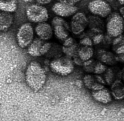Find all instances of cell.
I'll return each instance as SVG.
<instances>
[{
	"instance_id": "obj_1",
	"label": "cell",
	"mask_w": 124,
	"mask_h": 121,
	"mask_svg": "<svg viewBox=\"0 0 124 121\" xmlns=\"http://www.w3.org/2000/svg\"><path fill=\"white\" fill-rule=\"evenodd\" d=\"M25 81L29 87L34 91H38L46 81V72L38 62L33 61L29 64L25 72Z\"/></svg>"
},
{
	"instance_id": "obj_2",
	"label": "cell",
	"mask_w": 124,
	"mask_h": 121,
	"mask_svg": "<svg viewBox=\"0 0 124 121\" xmlns=\"http://www.w3.org/2000/svg\"><path fill=\"white\" fill-rule=\"evenodd\" d=\"M106 29L107 34L113 38L122 34L124 30V20L119 13H111L107 18Z\"/></svg>"
},
{
	"instance_id": "obj_3",
	"label": "cell",
	"mask_w": 124,
	"mask_h": 121,
	"mask_svg": "<svg viewBox=\"0 0 124 121\" xmlns=\"http://www.w3.org/2000/svg\"><path fill=\"white\" fill-rule=\"evenodd\" d=\"M74 63L71 58L65 56L56 59L51 63L50 68L54 73L62 76L69 75L73 71Z\"/></svg>"
},
{
	"instance_id": "obj_4",
	"label": "cell",
	"mask_w": 124,
	"mask_h": 121,
	"mask_svg": "<svg viewBox=\"0 0 124 121\" xmlns=\"http://www.w3.org/2000/svg\"><path fill=\"white\" fill-rule=\"evenodd\" d=\"M27 18L32 23H44L48 18V11L42 5L34 4L29 7L26 11Z\"/></svg>"
},
{
	"instance_id": "obj_5",
	"label": "cell",
	"mask_w": 124,
	"mask_h": 121,
	"mask_svg": "<svg viewBox=\"0 0 124 121\" xmlns=\"http://www.w3.org/2000/svg\"><path fill=\"white\" fill-rule=\"evenodd\" d=\"M16 37L20 47L24 48L29 46L34 40V30L30 23H25L20 27Z\"/></svg>"
},
{
	"instance_id": "obj_6",
	"label": "cell",
	"mask_w": 124,
	"mask_h": 121,
	"mask_svg": "<svg viewBox=\"0 0 124 121\" xmlns=\"http://www.w3.org/2000/svg\"><path fill=\"white\" fill-rule=\"evenodd\" d=\"M111 7L108 2L102 0L90 1L88 9L93 15L103 18L108 17L112 13Z\"/></svg>"
},
{
	"instance_id": "obj_7",
	"label": "cell",
	"mask_w": 124,
	"mask_h": 121,
	"mask_svg": "<svg viewBox=\"0 0 124 121\" xmlns=\"http://www.w3.org/2000/svg\"><path fill=\"white\" fill-rule=\"evenodd\" d=\"M88 25V19L82 12H78L72 18L70 25L71 30L74 34L78 35L85 31Z\"/></svg>"
},
{
	"instance_id": "obj_8",
	"label": "cell",
	"mask_w": 124,
	"mask_h": 121,
	"mask_svg": "<svg viewBox=\"0 0 124 121\" xmlns=\"http://www.w3.org/2000/svg\"><path fill=\"white\" fill-rule=\"evenodd\" d=\"M52 9L56 15L62 17H69L74 15L77 13L78 9L77 6L69 5L63 0L55 3Z\"/></svg>"
},
{
	"instance_id": "obj_9",
	"label": "cell",
	"mask_w": 124,
	"mask_h": 121,
	"mask_svg": "<svg viewBox=\"0 0 124 121\" xmlns=\"http://www.w3.org/2000/svg\"><path fill=\"white\" fill-rule=\"evenodd\" d=\"M35 31L39 38L43 41L49 40L53 36L52 28L49 24L46 22L38 24L35 27Z\"/></svg>"
},
{
	"instance_id": "obj_10",
	"label": "cell",
	"mask_w": 124,
	"mask_h": 121,
	"mask_svg": "<svg viewBox=\"0 0 124 121\" xmlns=\"http://www.w3.org/2000/svg\"><path fill=\"white\" fill-rule=\"evenodd\" d=\"M92 95L95 100L103 104L109 103L112 99L111 93L105 88L99 90L93 91Z\"/></svg>"
},
{
	"instance_id": "obj_11",
	"label": "cell",
	"mask_w": 124,
	"mask_h": 121,
	"mask_svg": "<svg viewBox=\"0 0 124 121\" xmlns=\"http://www.w3.org/2000/svg\"><path fill=\"white\" fill-rule=\"evenodd\" d=\"M97 56L101 62L107 65H113L117 61L116 56L111 52L105 50H99L97 52Z\"/></svg>"
},
{
	"instance_id": "obj_12",
	"label": "cell",
	"mask_w": 124,
	"mask_h": 121,
	"mask_svg": "<svg viewBox=\"0 0 124 121\" xmlns=\"http://www.w3.org/2000/svg\"><path fill=\"white\" fill-rule=\"evenodd\" d=\"M111 87V93L113 97L117 100L124 98V85L122 82L117 79L114 82Z\"/></svg>"
},
{
	"instance_id": "obj_13",
	"label": "cell",
	"mask_w": 124,
	"mask_h": 121,
	"mask_svg": "<svg viewBox=\"0 0 124 121\" xmlns=\"http://www.w3.org/2000/svg\"><path fill=\"white\" fill-rule=\"evenodd\" d=\"M44 41L39 38H36L33 40L28 46V53L33 57L41 56L40 51L43 44L45 43Z\"/></svg>"
},
{
	"instance_id": "obj_14",
	"label": "cell",
	"mask_w": 124,
	"mask_h": 121,
	"mask_svg": "<svg viewBox=\"0 0 124 121\" xmlns=\"http://www.w3.org/2000/svg\"><path fill=\"white\" fill-rule=\"evenodd\" d=\"M14 17L10 13L2 12L0 13V30H6L13 24Z\"/></svg>"
},
{
	"instance_id": "obj_15",
	"label": "cell",
	"mask_w": 124,
	"mask_h": 121,
	"mask_svg": "<svg viewBox=\"0 0 124 121\" xmlns=\"http://www.w3.org/2000/svg\"><path fill=\"white\" fill-rule=\"evenodd\" d=\"M88 19V25L92 31L95 33H100L101 28L103 26L102 21L98 16H91Z\"/></svg>"
},
{
	"instance_id": "obj_16",
	"label": "cell",
	"mask_w": 124,
	"mask_h": 121,
	"mask_svg": "<svg viewBox=\"0 0 124 121\" xmlns=\"http://www.w3.org/2000/svg\"><path fill=\"white\" fill-rule=\"evenodd\" d=\"M93 54V50L90 46H83L78 51V55L84 62L91 59Z\"/></svg>"
},
{
	"instance_id": "obj_17",
	"label": "cell",
	"mask_w": 124,
	"mask_h": 121,
	"mask_svg": "<svg viewBox=\"0 0 124 121\" xmlns=\"http://www.w3.org/2000/svg\"><path fill=\"white\" fill-rule=\"evenodd\" d=\"M17 4L15 0L0 1V9L2 12L12 13L16 10Z\"/></svg>"
},
{
	"instance_id": "obj_18",
	"label": "cell",
	"mask_w": 124,
	"mask_h": 121,
	"mask_svg": "<svg viewBox=\"0 0 124 121\" xmlns=\"http://www.w3.org/2000/svg\"><path fill=\"white\" fill-rule=\"evenodd\" d=\"M54 27V34L58 39L64 41L68 38L69 30L65 26L57 25Z\"/></svg>"
},
{
	"instance_id": "obj_19",
	"label": "cell",
	"mask_w": 124,
	"mask_h": 121,
	"mask_svg": "<svg viewBox=\"0 0 124 121\" xmlns=\"http://www.w3.org/2000/svg\"><path fill=\"white\" fill-rule=\"evenodd\" d=\"M78 48V45L76 43L70 46H63L62 51L66 56L71 59L77 55Z\"/></svg>"
},
{
	"instance_id": "obj_20",
	"label": "cell",
	"mask_w": 124,
	"mask_h": 121,
	"mask_svg": "<svg viewBox=\"0 0 124 121\" xmlns=\"http://www.w3.org/2000/svg\"><path fill=\"white\" fill-rule=\"evenodd\" d=\"M105 80L106 83L108 85H111L116 80L115 72L112 69H107L105 72Z\"/></svg>"
},
{
	"instance_id": "obj_21",
	"label": "cell",
	"mask_w": 124,
	"mask_h": 121,
	"mask_svg": "<svg viewBox=\"0 0 124 121\" xmlns=\"http://www.w3.org/2000/svg\"><path fill=\"white\" fill-rule=\"evenodd\" d=\"M52 24L54 27L57 25H61L65 26L69 30H70V26L68 23L60 16H56L54 17L52 21Z\"/></svg>"
},
{
	"instance_id": "obj_22",
	"label": "cell",
	"mask_w": 124,
	"mask_h": 121,
	"mask_svg": "<svg viewBox=\"0 0 124 121\" xmlns=\"http://www.w3.org/2000/svg\"><path fill=\"white\" fill-rule=\"evenodd\" d=\"M84 85L88 89L91 90L93 85L96 82L94 76L90 74L85 75L83 79Z\"/></svg>"
},
{
	"instance_id": "obj_23",
	"label": "cell",
	"mask_w": 124,
	"mask_h": 121,
	"mask_svg": "<svg viewBox=\"0 0 124 121\" xmlns=\"http://www.w3.org/2000/svg\"><path fill=\"white\" fill-rule=\"evenodd\" d=\"M96 63L91 59L85 61L83 66L84 70L88 73H94Z\"/></svg>"
},
{
	"instance_id": "obj_24",
	"label": "cell",
	"mask_w": 124,
	"mask_h": 121,
	"mask_svg": "<svg viewBox=\"0 0 124 121\" xmlns=\"http://www.w3.org/2000/svg\"><path fill=\"white\" fill-rule=\"evenodd\" d=\"M113 50L117 47L124 45V34H122L120 36L115 38L112 42Z\"/></svg>"
},
{
	"instance_id": "obj_25",
	"label": "cell",
	"mask_w": 124,
	"mask_h": 121,
	"mask_svg": "<svg viewBox=\"0 0 124 121\" xmlns=\"http://www.w3.org/2000/svg\"><path fill=\"white\" fill-rule=\"evenodd\" d=\"M107 69L106 65L102 63L98 62L96 63L95 65L94 73L97 75H99L105 73Z\"/></svg>"
},
{
	"instance_id": "obj_26",
	"label": "cell",
	"mask_w": 124,
	"mask_h": 121,
	"mask_svg": "<svg viewBox=\"0 0 124 121\" xmlns=\"http://www.w3.org/2000/svg\"><path fill=\"white\" fill-rule=\"evenodd\" d=\"M52 44L50 43H45L43 44L40 51L41 56L48 53L52 47Z\"/></svg>"
},
{
	"instance_id": "obj_27",
	"label": "cell",
	"mask_w": 124,
	"mask_h": 121,
	"mask_svg": "<svg viewBox=\"0 0 124 121\" xmlns=\"http://www.w3.org/2000/svg\"><path fill=\"white\" fill-rule=\"evenodd\" d=\"M104 36L103 34L98 33L93 37L92 40L93 44L95 45L99 44L104 41Z\"/></svg>"
},
{
	"instance_id": "obj_28",
	"label": "cell",
	"mask_w": 124,
	"mask_h": 121,
	"mask_svg": "<svg viewBox=\"0 0 124 121\" xmlns=\"http://www.w3.org/2000/svg\"><path fill=\"white\" fill-rule=\"evenodd\" d=\"M80 44L83 46H91L93 44L92 40L89 37H85L80 41Z\"/></svg>"
},
{
	"instance_id": "obj_29",
	"label": "cell",
	"mask_w": 124,
	"mask_h": 121,
	"mask_svg": "<svg viewBox=\"0 0 124 121\" xmlns=\"http://www.w3.org/2000/svg\"><path fill=\"white\" fill-rule=\"evenodd\" d=\"M76 44L74 39L71 37H68L64 41L63 46H70Z\"/></svg>"
},
{
	"instance_id": "obj_30",
	"label": "cell",
	"mask_w": 124,
	"mask_h": 121,
	"mask_svg": "<svg viewBox=\"0 0 124 121\" xmlns=\"http://www.w3.org/2000/svg\"><path fill=\"white\" fill-rule=\"evenodd\" d=\"M73 61L74 64L79 66H83L84 64V61L78 57V55L73 58Z\"/></svg>"
},
{
	"instance_id": "obj_31",
	"label": "cell",
	"mask_w": 124,
	"mask_h": 121,
	"mask_svg": "<svg viewBox=\"0 0 124 121\" xmlns=\"http://www.w3.org/2000/svg\"><path fill=\"white\" fill-rule=\"evenodd\" d=\"M104 88H105L104 85L96 82L93 85L91 90L93 91H98Z\"/></svg>"
},
{
	"instance_id": "obj_32",
	"label": "cell",
	"mask_w": 124,
	"mask_h": 121,
	"mask_svg": "<svg viewBox=\"0 0 124 121\" xmlns=\"http://www.w3.org/2000/svg\"><path fill=\"white\" fill-rule=\"evenodd\" d=\"M94 77L96 82H97V83H100V84L104 85L107 84L106 81H105V79H104L101 76H100L99 75H95Z\"/></svg>"
},
{
	"instance_id": "obj_33",
	"label": "cell",
	"mask_w": 124,
	"mask_h": 121,
	"mask_svg": "<svg viewBox=\"0 0 124 121\" xmlns=\"http://www.w3.org/2000/svg\"><path fill=\"white\" fill-rule=\"evenodd\" d=\"M108 3L110 4V6L112 8V7L115 9H117L119 7V5H121L119 4V2L116 1H109Z\"/></svg>"
},
{
	"instance_id": "obj_34",
	"label": "cell",
	"mask_w": 124,
	"mask_h": 121,
	"mask_svg": "<svg viewBox=\"0 0 124 121\" xmlns=\"http://www.w3.org/2000/svg\"><path fill=\"white\" fill-rule=\"evenodd\" d=\"M116 58L117 61L124 63V53L118 55V56H116Z\"/></svg>"
},
{
	"instance_id": "obj_35",
	"label": "cell",
	"mask_w": 124,
	"mask_h": 121,
	"mask_svg": "<svg viewBox=\"0 0 124 121\" xmlns=\"http://www.w3.org/2000/svg\"><path fill=\"white\" fill-rule=\"evenodd\" d=\"M52 2V0H37V2L39 4H49Z\"/></svg>"
},
{
	"instance_id": "obj_36",
	"label": "cell",
	"mask_w": 124,
	"mask_h": 121,
	"mask_svg": "<svg viewBox=\"0 0 124 121\" xmlns=\"http://www.w3.org/2000/svg\"><path fill=\"white\" fill-rule=\"evenodd\" d=\"M120 14L124 20V6L120 8L119 9Z\"/></svg>"
},
{
	"instance_id": "obj_37",
	"label": "cell",
	"mask_w": 124,
	"mask_h": 121,
	"mask_svg": "<svg viewBox=\"0 0 124 121\" xmlns=\"http://www.w3.org/2000/svg\"><path fill=\"white\" fill-rule=\"evenodd\" d=\"M120 76L121 78L124 81V68L123 69L120 73Z\"/></svg>"
}]
</instances>
